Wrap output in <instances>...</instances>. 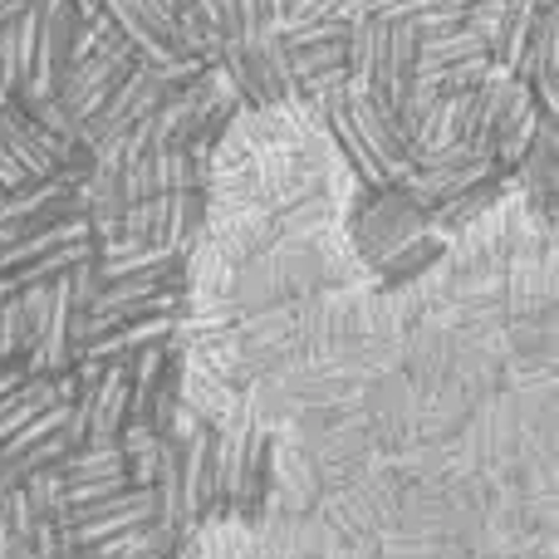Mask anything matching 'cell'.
<instances>
[{
  "mask_svg": "<svg viewBox=\"0 0 559 559\" xmlns=\"http://www.w3.org/2000/svg\"><path fill=\"white\" fill-rule=\"evenodd\" d=\"M216 64L226 69V79L236 84L246 108H271V104H285V98H299L295 74H289V49L275 29L251 39H226Z\"/></svg>",
  "mask_w": 559,
  "mask_h": 559,
  "instance_id": "cell-1",
  "label": "cell"
},
{
  "mask_svg": "<svg viewBox=\"0 0 559 559\" xmlns=\"http://www.w3.org/2000/svg\"><path fill=\"white\" fill-rule=\"evenodd\" d=\"M25 348H29L25 299L10 295V299H0V368H5V364H25Z\"/></svg>",
  "mask_w": 559,
  "mask_h": 559,
  "instance_id": "cell-5",
  "label": "cell"
},
{
  "mask_svg": "<svg viewBox=\"0 0 559 559\" xmlns=\"http://www.w3.org/2000/svg\"><path fill=\"white\" fill-rule=\"evenodd\" d=\"M515 79H525L540 104V114L559 118V5L535 10V29L525 39V55L515 64Z\"/></svg>",
  "mask_w": 559,
  "mask_h": 559,
  "instance_id": "cell-2",
  "label": "cell"
},
{
  "mask_svg": "<svg viewBox=\"0 0 559 559\" xmlns=\"http://www.w3.org/2000/svg\"><path fill=\"white\" fill-rule=\"evenodd\" d=\"M289 5H295V0H289Z\"/></svg>",
  "mask_w": 559,
  "mask_h": 559,
  "instance_id": "cell-8",
  "label": "cell"
},
{
  "mask_svg": "<svg viewBox=\"0 0 559 559\" xmlns=\"http://www.w3.org/2000/svg\"><path fill=\"white\" fill-rule=\"evenodd\" d=\"M118 559H167V555H157L153 545H138V550H128V555H118Z\"/></svg>",
  "mask_w": 559,
  "mask_h": 559,
  "instance_id": "cell-7",
  "label": "cell"
},
{
  "mask_svg": "<svg viewBox=\"0 0 559 559\" xmlns=\"http://www.w3.org/2000/svg\"><path fill=\"white\" fill-rule=\"evenodd\" d=\"M251 10H255V29H280L285 25V15H289V0H251Z\"/></svg>",
  "mask_w": 559,
  "mask_h": 559,
  "instance_id": "cell-6",
  "label": "cell"
},
{
  "mask_svg": "<svg viewBox=\"0 0 559 559\" xmlns=\"http://www.w3.org/2000/svg\"><path fill=\"white\" fill-rule=\"evenodd\" d=\"M167 338H177V314H153V319H133V324H118V329H104V334L84 338V344L74 348V358L98 364V368H123L133 354H143V348H153V344H167Z\"/></svg>",
  "mask_w": 559,
  "mask_h": 559,
  "instance_id": "cell-3",
  "label": "cell"
},
{
  "mask_svg": "<svg viewBox=\"0 0 559 559\" xmlns=\"http://www.w3.org/2000/svg\"><path fill=\"white\" fill-rule=\"evenodd\" d=\"M157 447H163V432L147 423H128L118 432V462H123L128 486H147L153 481V466H157Z\"/></svg>",
  "mask_w": 559,
  "mask_h": 559,
  "instance_id": "cell-4",
  "label": "cell"
}]
</instances>
